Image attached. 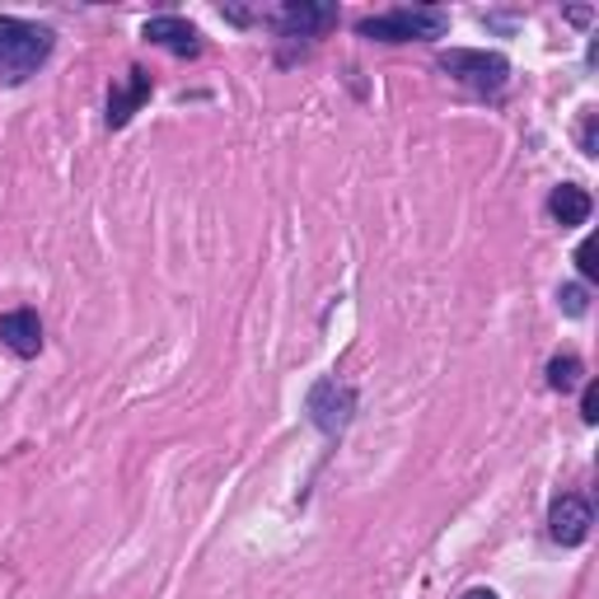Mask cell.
Listing matches in <instances>:
<instances>
[{"mask_svg": "<svg viewBox=\"0 0 599 599\" xmlns=\"http://www.w3.org/2000/svg\"><path fill=\"white\" fill-rule=\"evenodd\" d=\"M57 48V33L29 24V19H14V14H0V80L6 84H24L29 76L42 71V61L52 57Z\"/></svg>", "mask_w": 599, "mask_h": 599, "instance_id": "obj_1", "label": "cell"}, {"mask_svg": "<svg viewBox=\"0 0 599 599\" xmlns=\"http://www.w3.org/2000/svg\"><path fill=\"white\" fill-rule=\"evenodd\" d=\"M361 38L370 42H436L450 33V14L446 10H389V14H370L357 24Z\"/></svg>", "mask_w": 599, "mask_h": 599, "instance_id": "obj_2", "label": "cell"}, {"mask_svg": "<svg viewBox=\"0 0 599 599\" xmlns=\"http://www.w3.org/2000/svg\"><path fill=\"white\" fill-rule=\"evenodd\" d=\"M440 71H450L459 84H469L473 94H487V99H497L510 84V61L501 52L450 48V52H440Z\"/></svg>", "mask_w": 599, "mask_h": 599, "instance_id": "obj_3", "label": "cell"}, {"mask_svg": "<svg viewBox=\"0 0 599 599\" xmlns=\"http://www.w3.org/2000/svg\"><path fill=\"white\" fill-rule=\"evenodd\" d=\"M305 412L323 436H338V431H347V421L357 417V389L342 380H319L305 398Z\"/></svg>", "mask_w": 599, "mask_h": 599, "instance_id": "obj_4", "label": "cell"}, {"mask_svg": "<svg viewBox=\"0 0 599 599\" xmlns=\"http://www.w3.org/2000/svg\"><path fill=\"white\" fill-rule=\"evenodd\" d=\"M590 525H595V510L586 497H558L548 506V535L552 543H562V548H581L590 539Z\"/></svg>", "mask_w": 599, "mask_h": 599, "instance_id": "obj_5", "label": "cell"}, {"mask_svg": "<svg viewBox=\"0 0 599 599\" xmlns=\"http://www.w3.org/2000/svg\"><path fill=\"white\" fill-rule=\"evenodd\" d=\"M150 90H154V84H150V76L141 71V66H127V71L113 80V90H108V127H113V131L127 127L146 108Z\"/></svg>", "mask_w": 599, "mask_h": 599, "instance_id": "obj_6", "label": "cell"}, {"mask_svg": "<svg viewBox=\"0 0 599 599\" xmlns=\"http://www.w3.org/2000/svg\"><path fill=\"white\" fill-rule=\"evenodd\" d=\"M272 24L281 29V38H319L323 29L338 24V10L319 6V0H286L272 14Z\"/></svg>", "mask_w": 599, "mask_h": 599, "instance_id": "obj_7", "label": "cell"}, {"mask_svg": "<svg viewBox=\"0 0 599 599\" xmlns=\"http://www.w3.org/2000/svg\"><path fill=\"white\" fill-rule=\"evenodd\" d=\"M141 38L154 42V48L173 52V57H202V33H197L188 19H179V14H154V19H146Z\"/></svg>", "mask_w": 599, "mask_h": 599, "instance_id": "obj_8", "label": "cell"}, {"mask_svg": "<svg viewBox=\"0 0 599 599\" xmlns=\"http://www.w3.org/2000/svg\"><path fill=\"white\" fill-rule=\"evenodd\" d=\"M0 342H6L14 357L33 361L42 351V319H38V309H10V315H0Z\"/></svg>", "mask_w": 599, "mask_h": 599, "instance_id": "obj_9", "label": "cell"}, {"mask_svg": "<svg viewBox=\"0 0 599 599\" xmlns=\"http://www.w3.org/2000/svg\"><path fill=\"white\" fill-rule=\"evenodd\" d=\"M548 211H552V220H558L562 230H571V226H586L590 211H595V202H590V192H586V188L562 183V188H552Z\"/></svg>", "mask_w": 599, "mask_h": 599, "instance_id": "obj_10", "label": "cell"}, {"mask_svg": "<svg viewBox=\"0 0 599 599\" xmlns=\"http://www.w3.org/2000/svg\"><path fill=\"white\" fill-rule=\"evenodd\" d=\"M581 375H586V366H581V357H552L548 361V389H558V393H571L576 385H581Z\"/></svg>", "mask_w": 599, "mask_h": 599, "instance_id": "obj_11", "label": "cell"}, {"mask_svg": "<svg viewBox=\"0 0 599 599\" xmlns=\"http://www.w3.org/2000/svg\"><path fill=\"white\" fill-rule=\"evenodd\" d=\"M558 305H562V315H571V319H581L586 309H590V291L581 281H567L562 291H558Z\"/></svg>", "mask_w": 599, "mask_h": 599, "instance_id": "obj_12", "label": "cell"}, {"mask_svg": "<svg viewBox=\"0 0 599 599\" xmlns=\"http://www.w3.org/2000/svg\"><path fill=\"white\" fill-rule=\"evenodd\" d=\"M576 268H581V277H586V281H595V277H599V262H595V239H586L581 249H576Z\"/></svg>", "mask_w": 599, "mask_h": 599, "instance_id": "obj_13", "label": "cell"}, {"mask_svg": "<svg viewBox=\"0 0 599 599\" xmlns=\"http://www.w3.org/2000/svg\"><path fill=\"white\" fill-rule=\"evenodd\" d=\"M581 421H590V427L599 421V385L595 380L581 389Z\"/></svg>", "mask_w": 599, "mask_h": 599, "instance_id": "obj_14", "label": "cell"}, {"mask_svg": "<svg viewBox=\"0 0 599 599\" xmlns=\"http://www.w3.org/2000/svg\"><path fill=\"white\" fill-rule=\"evenodd\" d=\"M581 146H586V154H595V118H586V131H581Z\"/></svg>", "mask_w": 599, "mask_h": 599, "instance_id": "obj_15", "label": "cell"}, {"mask_svg": "<svg viewBox=\"0 0 599 599\" xmlns=\"http://www.w3.org/2000/svg\"><path fill=\"white\" fill-rule=\"evenodd\" d=\"M459 599H497V590H487V586H473V590H463Z\"/></svg>", "mask_w": 599, "mask_h": 599, "instance_id": "obj_16", "label": "cell"}]
</instances>
